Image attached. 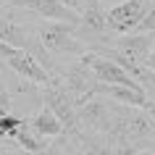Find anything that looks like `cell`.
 Here are the masks:
<instances>
[{
	"instance_id": "cell-10",
	"label": "cell",
	"mask_w": 155,
	"mask_h": 155,
	"mask_svg": "<svg viewBox=\"0 0 155 155\" xmlns=\"http://www.w3.org/2000/svg\"><path fill=\"white\" fill-rule=\"evenodd\" d=\"M79 37L82 40H103L105 32L110 29L108 26V11L103 5H92V8L82 11V16H79Z\"/></svg>"
},
{
	"instance_id": "cell-5",
	"label": "cell",
	"mask_w": 155,
	"mask_h": 155,
	"mask_svg": "<svg viewBox=\"0 0 155 155\" xmlns=\"http://www.w3.org/2000/svg\"><path fill=\"white\" fill-rule=\"evenodd\" d=\"M42 100H45V105L58 116V121L63 124V131H74L76 129V105H74V97L66 92V87L61 82L45 84Z\"/></svg>"
},
{
	"instance_id": "cell-16",
	"label": "cell",
	"mask_w": 155,
	"mask_h": 155,
	"mask_svg": "<svg viewBox=\"0 0 155 155\" xmlns=\"http://www.w3.org/2000/svg\"><path fill=\"white\" fill-rule=\"evenodd\" d=\"M26 124V118H21V116H16V113H5V116H0V137L3 139H8V137H13L21 126Z\"/></svg>"
},
{
	"instance_id": "cell-22",
	"label": "cell",
	"mask_w": 155,
	"mask_h": 155,
	"mask_svg": "<svg viewBox=\"0 0 155 155\" xmlns=\"http://www.w3.org/2000/svg\"><path fill=\"white\" fill-rule=\"evenodd\" d=\"M145 66H147V68H153V71H155V50H150V55H147Z\"/></svg>"
},
{
	"instance_id": "cell-8",
	"label": "cell",
	"mask_w": 155,
	"mask_h": 155,
	"mask_svg": "<svg viewBox=\"0 0 155 155\" xmlns=\"http://www.w3.org/2000/svg\"><path fill=\"white\" fill-rule=\"evenodd\" d=\"M21 8L32 11L45 21H68V24H79V13L66 8L61 0H16Z\"/></svg>"
},
{
	"instance_id": "cell-20",
	"label": "cell",
	"mask_w": 155,
	"mask_h": 155,
	"mask_svg": "<svg viewBox=\"0 0 155 155\" xmlns=\"http://www.w3.org/2000/svg\"><path fill=\"white\" fill-rule=\"evenodd\" d=\"M18 50H21V48H13V45H8V42H3V40H0V58H5V61H8V58L16 55Z\"/></svg>"
},
{
	"instance_id": "cell-15",
	"label": "cell",
	"mask_w": 155,
	"mask_h": 155,
	"mask_svg": "<svg viewBox=\"0 0 155 155\" xmlns=\"http://www.w3.org/2000/svg\"><path fill=\"white\" fill-rule=\"evenodd\" d=\"M134 79L142 84L145 95L155 103V71H153V68H147V66H139L137 71H134Z\"/></svg>"
},
{
	"instance_id": "cell-9",
	"label": "cell",
	"mask_w": 155,
	"mask_h": 155,
	"mask_svg": "<svg viewBox=\"0 0 155 155\" xmlns=\"http://www.w3.org/2000/svg\"><path fill=\"white\" fill-rule=\"evenodd\" d=\"M8 66L18 74V76H24V79H29V82L40 84V87H45V84L53 82L50 74H48V68H45L29 50H18L13 58H8Z\"/></svg>"
},
{
	"instance_id": "cell-14",
	"label": "cell",
	"mask_w": 155,
	"mask_h": 155,
	"mask_svg": "<svg viewBox=\"0 0 155 155\" xmlns=\"http://www.w3.org/2000/svg\"><path fill=\"white\" fill-rule=\"evenodd\" d=\"M95 137H97V134H95ZM95 137H90V139L82 142L79 155H113V147H110L108 137L105 139H95Z\"/></svg>"
},
{
	"instance_id": "cell-21",
	"label": "cell",
	"mask_w": 155,
	"mask_h": 155,
	"mask_svg": "<svg viewBox=\"0 0 155 155\" xmlns=\"http://www.w3.org/2000/svg\"><path fill=\"white\" fill-rule=\"evenodd\" d=\"M11 113V95L5 90H0V116Z\"/></svg>"
},
{
	"instance_id": "cell-24",
	"label": "cell",
	"mask_w": 155,
	"mask_h": 155,
	"mask_svg": "<svg viewBox=\"0 0 155 155\" xmlns=\"http://www.w3.org/2000/svg\"><path fill=\"white\" fill-rule=\"evenodd\" d=\"M100 3H103V0H100Z\"/></svg>"
},
{
	"instance_id": "cell-6",
	"label": "cell",
	"mask_w": 155,
	"mask_h": 155,
	"mask_svg": "<svg viewBox=\"0 0 155 155\" xmlns=\"http://www.w3.org/2000/svg\"><path fill=\"white\" fill-rule=\"evenodd\" d=\"M63 87H66V92H68L71 97H79V105H82L84 100L95 97L97 79H95L92 68L79 58V63L68 66V68L63 71Z\"/></svg>"
},
{
	"instance_id": "cell-13",
	"label": "cell",
	"mask_w": 155,
	"mask_h": 155,
	"mask_svg": "<svg viewBox=\"0 0 155 155\" xmlns=\"http://www.w3.org/2000/svg\"><path fill=\"white\" fill-rule=\"evenodd\" d=\"M13 139H16L18 145L24 147V150H29V153H45V147H48V137H40V134H34L32 129H29V121L21 126V129L13 134Z\"/></svg>"
},
{
	"instance_id": "cell-3",
	"label": "cell",
	"mask_w": 155,
	"mask_h": 155,
	"mask_svg": "<svg viewBox=\"0 0 155 155\" xmlns=\"http://www.w3.org/2000/svg\"><path fill=\"white\" fill-rule=\"evenodd\" d=\"M82 61L92 68V74H95V79H97L100 84H121V87H134V90H142V84H139L121 63H116L113 58L100 55V53H84ZM142 92H145V90H142Z\"/></svg>"
},
{
	"instance_id": "cell-11",
	"label": "cell",
	"mask_w": 155,
	"mask_h": 155,
	"mask_svg": "<svg viewBox=\"0 0 155 155\" xmlns=\"http://www.w3.org/2000/svg\"><path fill=\"white\" fill-rule=\"evenodd\" d=\"M0 40L13 45V48H26V42H29V34L21 24H18L16 18L8 16V8H0Z\"/></svg>"
},
{
	"instance_id": "cell-1",
	"label": "cell",
	"mask_w": 155,
	"mask_h": 155,
	"mask_svg": "<svg viewBox=\"0 0 155 155\" xmlns=\"http://www.w3.org/2000/svg\"><path fill=\"white\" fill-rule=\"evenodd\" d=\"M74 26L68 21H42L37 29V37L45 45L48 53L55 55H84V42L74 37Z\"/></svg>"
},
{
	"instance_id": "cell-18",
	"label": "cell",
	"mask_w": 155,
	"mask_h": 155,
	"mask_svg": "<svg viewBox=\"0 0 155 155\" xmlns=\"http://www.w3.org/2000/svg\"><path fill=\"white\" fill-rule=\"evenodd\" d=\"M137 32H155V3H153V5H150V11H147V13H145V18L139 21Z\"/></svg>"
},
{
	"instance_id": "cell-17",
	"label": "cell",
	"mask_w": 155,
	"mask_h": 155,
	"mask_svg": "<svg viewBox=\"0 0 155 155\" xmlns=\"http://www.w3.org/2000/svg\"><path fill=\"white\" fill-rule=\"evenodd\" d=\"M66 8H71L74 13H82V11H87V8H92V5H97L100 0H61Z\"/></svg>"
},
{
	"instance_id": "cell-19",
	"label": "cell",
	"mask_w": 155,
	"mask_h": 155,
	"mask_svg": "<svg viewBox=\"0 0 155 155\" xmlns=\"http://www.w3.org/2000/svg\"><path fill=\"white\" fill-rule=\"evenodd\" d=\"M137 150H134V145H129V142H116L113 145V155H134Z\"/></svg>"
},
{
	"instance_id": "cell-2",
	"label": "cell",
	"mask_w": 155,
	"mask_h": 155,
	"mask_svg": "<svg viewBox=\"0 0 155 155\" xmlns=\"http://www.w3.org/2000/svg\"><path fill=\"white\" fill-rule=\"evenodd\" d=\"M113 121H116V100H108L103 95L84 100L76 108V124H82L87 131L97 134V137L100 134L108 137L110 129H113Z\"/></svg>"
},
{
	"instance_id": "cell-23",
	"label": "cell",
	"mask_w": 155,
	"mask_h": 155,
	"mask_svg": "<svg viewBox=\"0 0 155 155\" xmlns=\"http://www.w3.org/2000/svg\"><path fill=\"white\" fill-rule=\"evenodd\" d=\"M134 155H155V153H153V150H137Z\"/></svg>"
},
{
	"instance_id": "cell-4",
	"label": "cell",
	"mask_w": 155,
	"mask_h": 155,
	"mask_svg": "<svg viewBox=\"0 0 155 155\" xmlns=\"http://www.w3.org/2000/svg\"><path fill=\"white\" fill-rule=\"evenodd\" d=\"M150 0H121L118 5L108 11V26H110V32H131V29H137L139 21L145 18V13L150 11Z\"/></svg>"
},
{
	"instance_id": "cell-7",
	"label": "cell",
	"mask_w": 155,
	"mask_h": 155,
	"mask_svg": "<svg viewBox=\"0 0 155 155\" xmlns=\"http://www.w3.org/2000/svg\"><path fill=\"white\" fill-rule=\"evenodd\" d=\"M153 45H155V32H134V34H121L116 40L113 50H118L134 66H145Z\"/></svg>"
},
{
	"instance_id": "cell-12",
	"label": "cell",
	"mask_w": 155,
	"mask_h": 155,
	"mask_svg": "<svg viewBox=\"0 0 155 155\" xmlns=\"http://www.w3.org/2000/svg\"><path fill=\"white\" fill-rule=\"evenodd\" d=\"M29 129L34 131V134H40V137H61L63 134V124L58 121V116L50 110L48 105H42V110L34 118H29Z\"/></svg>"
}]
</instances>
